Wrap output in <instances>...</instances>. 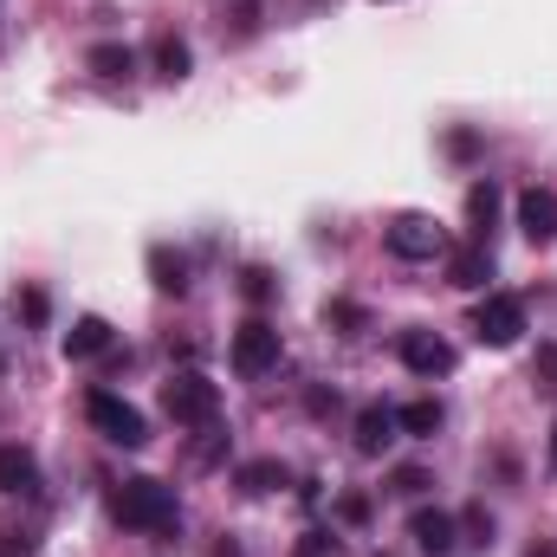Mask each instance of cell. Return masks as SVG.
Listing matches in <instances>:
<instances>
[{
  "label": "cell",
  "instance_id": "1",
  "mask_svg": "<svg viewBox=\"0 0 557 557\" xmlns=\"http://www.w3.org/2000/svg\"><path fill=\"white\" fill-rule=\"evenodd\" d=\"M111 512H117V525L149 532V539H162V532L182 525V499H175V486H162V480H124V486L111 493Z\"/></svg>",
  "mask_w": 557,
  "mask_h": 557
},
{
  "label": "cell",
  "instance_id": "2",
  "mask_svg": "<svg viewBox=\"0 0 557 557\" xmlns=\"http://www.w3.org/2000/svg\"><path fill=\"white\" fill-rule=\"evenodd\" d=\"M162 409H169V421H182V428H214L221 421V383L201 376V370H175L162 383Z\"/></svg>",
  "mask_w": 557,
  "mask_h": 557
},
{
  "label": "cell",
  "instance_id": "3",
  "mask_svg": "<svg viewBox=\"0 0 557 557\" xmlns=\"http://www.w3.org/2000/svg\"><path fill=\"white\" fill-rule=\"evenodd\" d=\"M383 247H389V260H403V267H428V260H447V227L434 221V214H396L389 227H383Z\"/></svg>",
  "mask_w": 557,
  "mask_h": 557
},
{
  "label": "cell",
  "instance_id": "4",
  "mask_svg": "<svg viewBox=\"0 0 557 557\" xmlns=\"http://www.w3.org/2000/svg\"><path fill=\"white\" fill-rule=\"evenodd\" d=\"M473 337H480L486 350H512V344L525 337V298H519V292H486V298L473 305Z\"/></svg>",
  "mask_w": 557,
  "mask_h": 557
},
{
  "label": "cell",
  "instance_id": "5",
  "mask_svg": "<svg viewBox=\"0 0 557 557\" xmlns=\"http://www.w3.org/2000/svg\"><path fill=\"white\" fill-rule=\"evenodd\" d=\"M227 357H234V370L247 376V383H260V376H273L278 357H285V344H278V331L267 318H247L240 331H234V344H227Z\"/></svg>",
  "mask_w": 557,
  "mask_h": 557
},
{
  "label": "cell",
  "instance_id": "6",
  "mask_svg": "<svg viewBox=\"0 0 557 557\" xmlns=\"http://www.w3.org/2000/svg\"><path fill=\"white\" fill-rule=\"evenodd\" d=\"M85 416H91V428H98L111 447H143V441H149V421H143V409H131V403H124V396H111V389H91Z\"/></svg>",
  "mask_w": 557,
  "mask_h": 557
},
{
  "label": "cell",
  "instance_id": "7",
  "mask_svg": "<svg viewBox=\"0 0 557 557\" xmlns=\"http://www.w3.org/2000/svg\"><path fill=\"white\" fill-rule=\"evenodd\" d=\"M396 357H403L409 376H428V383L454 370V344H447L441 331H421V324H409V331L396 337Z\"/></svg>",
  "mask_w": 557,
  "mask_h": 557
},
{
  "label": "cell",
  "instance_id": "8",
  "mask_svg": "<svg viewBox=\"0 0 557 557\" xmlns=\"http://www.w3.org/2000/svg\"><path fill=\"white\" fill-rule=\"evenodd\" d=\"M519 234L532 247H552L557 240V188H525L519 195Z\"/></svg>",
  "mask_w": 557,
  "mask_h": 557
},
{
  "label": "cell",
  "instance_id": "9",
  "mask_svg": "<svg viewBox=\"0 0 557 557\" xmlns=\"http://www.w3.org/2000/svg\"><path fill=\"white\" fill-rule=\"evenodd\" d=\"M409 539H416L428 557H447L460 545V519L454 512H441V506H421L416 519H409Z\"/></svg>",
  "mask_w": 557,
  "mask_h": 557
},
{
  "label": "cell",
  "instance_id": "10",
  "mask_svg": "<svg viewBox=\"0 0 557 557\" xmlns=\"http://www.w3.org/2000/svg\"><path fill=\"white\" fill-rule=\"evenodd\" d=\"M493 278V253L473 240V247H447V285H460V292H480Z\"/></svg>",
  "mask_w": 557,
  "mask_h": 557
},
{
  "label": "cell",
  "instance_id": "11",
  "mask_svg": "<svg viewBox=\"0 0 557 557\" xmlns=\"http://www.w3.org/2000/svg\"><path fill=\"white\" fill-rule=\"evenodd\" d=\"M396 434H403V428H396V409H389V403L357 409V454H383Z\"/></svg>",
  "mask_w": 557,
  "mask_h": 557
},
{
  "label": "cell",
  "instance_id": "12",
  "mask_svg": "<svg viewBox=\"0 0 557 557\" xmlns=\"http://www.w3.org/2000/svg\"><path fill=\"white\" fill-rule=\"evenodd\" d=\"M85 65H91L104 85H124V78H137V52H131L124 39H104V46H91V52H85Z\"/></svg>",
  "mask_w": 557,
  "mask_h": 557
},
{
  "label": "cell",
  "instance_id": "13",
  "mask_svg": "<svg viewBox=\"0 0 557 557\" xmlns=\"http://www.w3.org/2000/svg\"><path fill=\"white\" fill-rule=\"evenodd\" d=\"M0 493H20V499L39 493V460L26 447H0Z\"/></svg>",
  "mask_w": 557,
  "mask_h": 557
},
{
  "label": "cell",
  "instance_id": "14",
  "mask_svg": "<svg viewBox=\"0 0 557 557\" xmlns=\"http://www.w3.org/2000/svg\"><path fill=\"white\" fill-rule=\"evenodd\" d=\"M111 350V324L104 318H78L72 331H65V357L72 363H91V357H104Z\"/></svg>",
  "mask_w": 557,
  "mask_h": 557
},
{
  "label": "cell",
  "instance_id": "15",
  "mask_svg": "<svg viewBox=\"0 0 557 557\" xmlns=\"http://www.w3.org/2000/svg\"><path fill=\"white\" fill-rule=\"evenodd\" d=\"M149 278H156V292L182 298V292H188V253H175V247H149Z\"/></svg>",
  "mask_w": 557,
  "mask_h": 557
},
{
  "label": "cell",
  "instance_id": "16",
  "mask_svg": "<svg viewBox=\"0 0 557 557\" xmlns=\"http://www.w3.org/2000/svg\"><path fill=\"white\" fill-rule=\"evenodd\" d=\"M234 486H240L247 499H267V493L285 486V467H278V460H247V467H234Z\"/></svg>",
  "mask_w": 557,
  "mask_h": 557
},
{
  "label": "cell",
  "instance_id": "17",
  "mask_svg": "<svg viewBox=\"0 0 557 557\" xmlns=\"http://www.w3.org/2000/svg\"><path fill=\"white\" fill-rule=\"evenodd\" d=\"M467 221H473V240L486 247V234H493V221H499V188H493V182H473V188H467Z\"/></svg>",
  "mask_w": 557,
  "mask_h": 557
},
{
  "label": "cell",
  "instance_id": "18",
  "mask_svg": "<svg viewBox=\"0 0 557 557\" xmlns=\"http://www.w3.org/2000/svg\"><path fill=\"white\" fill-rule=\"evenodd\" d=\"M149 59H156V78H162V85H182V78L195 72V52H188L182 39H156Z\"/></svg>",
  "mask_w": 557,
  "mask_h": 557
},
{
  "label": "cell",
  "instance_id": "19",
  "mask_svg": "<svg viewBox=\"0 0 557 557\" xmlns=\"http://www.w3.org/2000/svg\"><path fill=\"white\" fill-rule=\"evenodd\" d=\"M441 403H409V409H396V428H403V434H416V441H434V434H441Z\"/></svg>",
  "mask_w": 557,
  "mask_h": 557
},
{
  "label": "cell",
  "instance_id": "20",
  "mask_svg": "<svg viewBox=\"0 0 557 557\" xmlns=\"http://www.w3.org/2000/svg\"><path fill=\"white\" fill-rule=\"evenodd\" d=\"M324 324H337L344 337H363V324H370V311H363V305H344V298H337V305H324Z\"/></svg>",
  "mask_w": 557,
  "mask_h": 557
},
{
  "label": "cell",
  "instance_id": "21",
  "mask_svg": "<svg viewBox=\"0 0 557 557\" xmlns=\"http://www.w3.org/2000/svg\"><path fill=\"white\" fill-rule=\"evenodd\" d=\"M298 557H344V539H337V532H318V525H311V532L298 539Z\"/></svg>",
  "mask_w": 557,
  "mask_h": 557
},
{
  "label": "cell",
  "instance_id": "22",
  "mask_svg": "<svg viewBox=\"0 0 557 557\" xmlns=\"http://www.w3.org/2000/svg\"><path fill=\"white\" fill-rule=\"evenodd\" d=\"M240 292H247L253 305H267V298H273V273H267V267H247V273H240Z\"/></svg>",
  "mask_w": 557,
  "mask_h": 557
},
{
  "label": "cell",
  "instance_id": "23",
  "mask_svg": "<svg viewBox=\"0 0 557 557\" xmlns=\"http://www.w3.org/2000/svg\"><path fill=\"white\" fill-rule=\"evenodd\" d=\"M532 383H539V389H557V344H545V350L532 357Z\"/></svg>",
  "mask_w": 557,
  "mask_h": 557
},
{
  "label": "cell",
  "instance_id": "24",
  "mask_svg": "<svg viewBox=\"0 0 557 557\" xmlns=\"http://www.w3.org/2000/svg\"><path fill=\"white\" fill-rule=\"evenodd\" d=\"M13 305H20V318H26V324H46V292H39V285H26Z\"/></svg>",
  "mask_w": 557,
  "mask_h": 557
},
{
  "label": "cell",
  "instance_id": "25",
  "mask_svg": "<svg viewBox=\"0 0 557 557\" xmlns=\"http://www.w3.org/2000/svg\"><path fill=\"white\" fill-rule=\"evenodd\" d=\"M337 519H344V525H370V499H363V493H344V499H337Z\"/></svg>",
  "mask_w": 557,
  "mask_h": 557
},
{
  "label": "cell",
  "instance_id": "26",
  "mask_svg": "<svg viewBox=\"0 0 557 557\" xmlns=\"http://www.w3.org/2000/svg\"><path fill=\"white\" fill-rule=\"evenodd\" d=\"M447 156H454V162H473V156H480V137H473V131H447Z\"/></svg>",
  "mask_w": 557,
  "mask_h": 557
},
{
  "label": "cell",
  "instance_id": "27",
  "mask_svg": "<svg viewBox=\"0 0 557 557\" xmlns=\"http://www.w3.org/2000/svg\"><path fill=\"white\" fill-rule=\"evenodd\" d=\"M421 486H428L421 467H396V473H389V493H421Z\"/></svg>",
  "mask_w": 557,
  "mask_h": 557
},
{
  "label": "cell",
  "instance_id": "28",
  "mask_svg": "<svg viewBox=\"0 0 557 557\" xmlns=\"http://www.w3.org/2000/svg\"><path fill=\"white\" fill-rule=\"evenodd\" d=\"M0 557H33V539L26 532H0Z\"/></svg>",
  "mask_w": 557,
  "mask_h": 557
},
{
  "label": "cell",
  "instance_id": "29",
  "mask_svg": "<svg viewBox=\"0 0 557 557\" xmlns=\"http://www.w3.org/2000/svg\"><path fill=\"white\" fill-rule=\"evenodd\" d=\"M214 557H240V545H214Z\"/></svg>",
  "mask_w": 557,
  "mask_h": 557
},
{
  "label": "cell",
  "instance_id": "30",
  "mask_svg": "<svg viewBox=\"0 0 557 557\" xmlns=\"http://www.w3.org/2000/svg\"><path fill=\"white\" fill-rule=\"evenodd\" d=\"M552 460H557V434H552Z\"/></svg>",
  "mask_w": 557,
  "mask_h": 557
}]
</instances>
